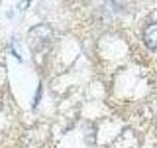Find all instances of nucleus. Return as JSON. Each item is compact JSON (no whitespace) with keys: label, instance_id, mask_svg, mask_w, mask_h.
Instances as JSON below:
<instances>
[{"label":"nucleus","instance_id":"obj_1","mask_svg":"<svg viewBox=\"0 0 157 148\" xmlns=\"http://www.w3.org/2000/svg\"><path fill=\"white\" fill-rule=\"evenodd\" d=\"M145 46L150 49H157V24L147 26L144 32Z\"/></svg>","mask_w":157,"mask_h":148}]
</instances>
